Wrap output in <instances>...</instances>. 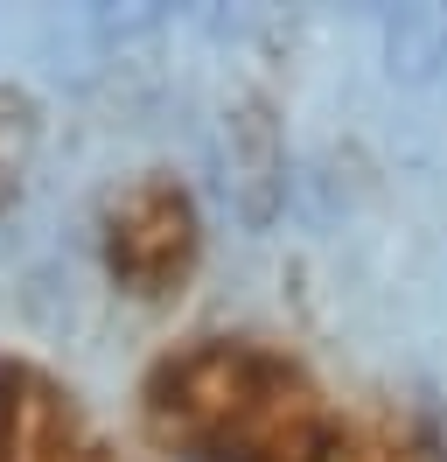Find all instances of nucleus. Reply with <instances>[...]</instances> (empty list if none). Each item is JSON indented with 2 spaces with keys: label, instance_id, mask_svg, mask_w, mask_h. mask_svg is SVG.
I'll return each mask as SVG.
<instances>
[{
  "label": "nucleus",
  "instance_id": "1",
  "mask_svg": "<svg viewBox=\"0 0 447 462\" xmlns=\"http://www.w3.org/2000/svg\"><path fill=\"white\" fill-rule=\"evenodd\" d=\"M112 266L126 281H140V294L175 281L189 266V203L175 189H161V182L133 189L119 203V217H112Z\"/></svg>",
  "mask_w": 447,
  "mask_h": 462
}]
</instances>
